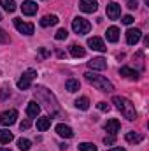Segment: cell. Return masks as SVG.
I'll use <instances>...</instances> for the list:
<instances>
[{
	"instance_id": "obj_34",
	"label": "cell",
	"mask_w": 149,
	"mask_h": 151,
	"mask_svg": "<svg viewBox=\"0 0 149 151\" xmlns=\"http://www.w3.org/2000/svg\"><path fill=\"white\" fill-rule=\"evenodd\" d=\"M98 109H100V111H104V113H109V111H111L109 104H105V102H100V104H98Z\"/></svg>"
},
{
	"instance_id": "obj_35",
	"label": "cell",
	"mask_w": 149,
	"mask_h": 151,
	"mask_svg": "<svg viewBox=\"0 0 149 151\" xmlns=\"http://www.w3.org/2000/svg\"><path fill=\"white\" fill-rule=\"evenodd\" d=\"M137 4H139V0H126V7L128 9H137Z\"/></svg>"
},
{
	"instance_id": "obj_7",
	"label": "cell",
	"mask_w": 149,
	"mask_h": 151,
	"mask_svg": "<svg viewBox=\"0 0 149 151\" xmlns=\"http://www.w3.org/2000/svg\"><path fill=\"white\" fill-rule=\"evenodd\" d=\"M14 27L18 28L19 34H25V35H32L34 34V25L32 23H25L19 18H14Z\"/></svg>"
},
{
	"instance_id": "obj_22",
	"label": "cell",
	"mask_w": 149,
	"mask_h": 151,
	"mask_svg": "<svg viewBox=\"0 0 149 151\" xmlns=\"http://www.w3.org/2000/svg\"><path fill=\"white\" fill-rule=\"evenodd\" d=\"M125 139H126V142H132V144L142 142V135H140V134H135V132H128V134L125 135Z\"/></svg>"
},
{
	"instance_id": "obj_41",
	"label": "cell",
	"mask_w": 149,
	"mask_h": 151,
	"mask_svg": "<svg viewBox=\"0 0 149 151\" xmlns=\"http://www.w3.org/2000/svg\"><path fill=\"white\" fill-rule=\"evenodd\" d=\"M0 19H2V14H0Z\"/></svg>"
},
{
	"instance_id": "obj_23",
	"label": "cell",
	"mask_w": 149,
	"mask_h": 151,
	"mask_svg": "<svg viewBox=\"0 0 149 151\" xmlns=\"http://www.w3.org/2000/svg\"><path fill=\"white\" fill-rule=\"evenodd\" d=\"M14 139V135L9 130H0V144H9Z\"/></svg>"
},
{
	"instance_id": "obj_1",
	"label": "cell",
	"mask_w": 149,
	"mask_h": 151,
	"mask_svg": "<svg viewBox=\"0 0 149 151\" xmlns=\"http://www.w3.org/2000/svg\"><path fill=\"white\" fill-rule=\"evenodd\" d=\"M35 99H37L40 104H44V107L51 113V116H54V114L60 113L58 102H56L54 95H53L47 88H44V86H37V88H35Z\"/></svg>"
},
{
	"instance_id": "obj_37",
	"label": "cell",
	"mask_w": 149,
	"mask_h": 151,
	"mask_svg": "<svg viewBox=\"0 0 149 151\" xmlns=\"http://www.w3.org/2000/svg\"><path fill=\"white\" fill-rule=\"evenodd\" d=\"M7 95H11V91H9V90H7V88H2V91H0V99H2V100H4V99H5V97H7Z\"/></svg>"
},
{
	"instance_id": "obj_21",
	"label": "cell",
	"mask_w": 149,
	"mask_h": 151,
	"mask_svg": "<svg viewBox=\"0 0 149 151\" xmlns=\"http://www.w3.org/2000/svg\"><path fill=\"white\" fill-rule=\"evenodd\" d=\"M119 74L128 77V79H139V72L133 70V69H130V67H121L119 69Z\"/></svg>"
},
{
	"instance_id": "obj_17",
	"label": "cell",
	"mask_w": 149,
	"mask_h": 151,
	"mask_svg": "<svg viewBox=\"0 0 149 151\" xmlns=\"http://www.w3.org/2000/svg\"><path fill=\"white\" fill-rule=\"evenodd\" d=\"M58 23V16H54V14H47V16H44L42 19H40V27H53V25H56Z\"/></svg>"
},
{
	"instance_id": "obj_5",
	"label": "cell",
	"mask_w": 149,
	"mask_h": 151,
	"mask_svg": "<svg viewBox=\"0 0 149 151\" xmlns=\"http://www.w3.org/2000/svg\"><path fill=\"white\" fill-rule=\"evenodd\" d=\"M35 77H37V72H35L34 69L27 70L25 74L18 79V88H19V90H27V88H30V84H32V81H34Z\"/></svg>"
},
{
	"instance_id": "obj_25",
	"label": "cell",
	"mask_w": 149,
	"mask_h": 151,
	"mask_svg": "<svg viewBox=\"0 0 149 151\" xmlns=\"http://www.w3.org/2000/svg\"><path fill=\"white\" fill-rule=\"evenodd\" d=\"M75 107H77V109H82V111L90 109V100H88V97H81V99H77V100H75Z\"/></svg>"
},
{
	"instance_id": "obj_40",
	"label": "cell",
	"mask_w": 149,
	"mask_h": 151,
	"mask_svg": "<svg viewBox=\"0 0 149 151\" xmlns=\"http://www.w3.org/2000/svg\"><path fill=\"white\" fill-rule=\"evenodd\" d=\"M0 151H11V150H5V148H0Z\"/></svg>"
},
{
	"instance_id": "obj_18",
	"label": "cell",
	"mask_w": 149,
	"mask_h": 151,
	"mask_svg": "<svg viewBox=\"0 0 149 151\" xmlns=\"http://www.w3.org/2000/svg\"><path fill=\"white\" fill-rule=\"evenodd\" d=\"M51 127V118L44 116V118H37V130L39 132H44Z\"/></svg>"
},
{
	"instance_id": "obj_27",
	"label": "cell",
	"mask_w": 149,
	"mask_h": 151,
	"mask_svg": "<svg viewBox=\"0 0 149 151\" xmlns=\"http://www.w3.org/2000/svg\"><path fill=\"white\" fill-rule=\"evenodd\" d=\"M30 146H32V142H30L28 139H23V137L18 139V148H19L21 151H28L30 150Z\"/></svg>"
},
{
	"instance_id": "obj_32",
	"label": "cell",
	"mask_w": 149,
	"mask_h": 151,
	"mask_svg": "<svg viewBox=\"0 0 149 151\" xmlns=\"http://www.w3.org/2000/svg\"><path fill=\"white\" fill-rule=\"evenodd\" d=\"M0 42H2V44L9 42V35H7V34H5V32L2 30V28H0Z\"/></svg>"
},
{
	"instance_id": "obj_14",
	"label": "cell",
	"mask_w": 149,
	"mask_h": 151,
	"mask_svg": "<svg viewBox=\"0 0 149 151\" xmlns=\"http://www.w3.org/2000/svg\"><path fill=\"white\" fill-rule=\"evenodd\" d=\"M21 11H23V14L32 16V14H35V12H37V4H35V2H32V0H25V2H23V5H21Z\"/></svg>"
},
{
	"instance_id": "obj_20",
	"label": "cell",
	"mask_w": 149,
	"mask_h": 151,
	"mask_svg": "<svg viewBox=\"0 0 149 151\" xmlns=\"http://www.w3.org/2000/svg\"><path fill=\"white\" fill-rule=\"evenodd\" d=\"M70 55H72L74 58H82V56L86 55V49H84L82 46H79V44H72V46H70Z\"/></svg>"
},
{
	"instance_id": "obj_10",
	"label": "cell",
	"mask_w": 149,
	"mask_h": 151,
	"mask_svg": "<svg viewBox=\"0 0 149 151\" xmlns=\"http://www.w3.org/2000/svg\"><path fill=\"white\" fill-rule=\"evenodd\" d=\"M140 37H142V32L139 28H128V32H126V42L130 46H135L140 40Z\"/></svg>"
},
{
	"instance_id": "obj_16",
	"label": "cell",
	"mask_w": 149,
	"mask_h": 151,
	"mask_svg": "<svg viewBox=\"0 0 149 151\" xmlns=\"http://www.w3.org/2000/svg\"><path fill=\"white\" fill-rule=\"evenodd\" d=\"M105 37H107L109 42H117V39H119V28H117V27H111V28H107Z\"/></svg>"
},
{
	"instance_id": "obj_6",
	"label": "cell",
	"mask_w": 149,
	"mask_h": 151,
	"mask_svg": "<svg viewBox=\"0 0 149 151\" xmlns=\"http://www.w3.org/2000/svg\"><path fill=\"white\" fill-rule=\"evenodd\" d=\"M16 118H18V111L16 109H9V111H4L0 114V125L4 127H11L16 123Z\"/></svg>"
},
{
	"instance_id": "obj_31",
	"label": "cell",
	"mask_w": 149,
	"mask_h": 151,
	"mask_svg": "<svg viewBox=\"0 0 149 151\" xmlns=\"http://www.w3.org/2000/svg\"><path fill=\"white\" fill-rule=\"evenodd\" d=\"M30 127H32V121H30V119H25V121L19 123V128H21V130H28Z\"/></svg>"
},
{
	"instance_id": "obj_3",
	"label": "cell",
	"mask_w": 149,
	"mask_h": 151,
	"mask_svg": "<svg viewBox=\"0 0 149 151\" xmlns=\"http://www.w3.org/2000/svg\"><path fill=\"white\" fill-rule=\"evenodd\" d=\"M84 79H86L90 84H93L95 88L102 90V91H112V90H114V84H112L111 81H107V77H104V76L93 74V72H86V74H84Z\"/></svg>"
},
{
	"instance_id": "obj_29",
	"label": "cell",
	"mask_w": 149,
	"mask_h": 151,
	"mask_svg": "<svg viewBox=\"0 0 149 151\" xmlns=\"http://www.w3.org/2000/svg\"><path fill=\"white\" fill-rule=\"evenodd\" d=\"M67 37H69V32H67L65 28H60V30L56 32V35H54V39H56V40H65Z\"/></svg>"
},
{
	"instance_id": "obj_33",
	"label": "cell",
	"mask_w": 149,
	"mask_h": 151,
	"mask_svg": "<svg viewBox=\"0 0 149 151\" xmlns=\"http://www.w3.org/2000/svg\"><path fill=\"white\" fill-rule=\"evenodd\" d=\"M125 25H132L133 23V16H130V14H126V16H123V19H121Z\"/></svg>"
},
{
	"instance_id": "obj_4",
	"label": "cell",
	"mask_w": 149,
	"mask_h": 151,
	"mask_svg": "<svg viewBox=\"0 0 149 151\" xmlns=\"http://www.w3.org/2000/svg\"><path fill=\"white\" fill-rule=\"evenodd\" d=\"M72 30H74L75 34H79V35H84V34H90V30H91V25H90V21L88 19H84V18H74L72 19Z\"/></svg>"
},
{
	"instance_id": "obj_38",
	"label": "cell",
	"mask_w": 149,
	"mask_h": 151,
	"mask_svg": "<svg viewBox=\"0 0 149 151\" xmlns=\"http://www.w3.org/2000/svg\"><path fill=\"white\" fill-rule=\"evenodd\" d=\"M56 55H58V56H60V58H65V53H63V51H62V49H58V51H56Z\"/></svg>"
},
{
	"instance_id": "obj_12",
	"label": "cell",
	"mask_w": 149,
	"mask_h": 151,
	"mask_svg": "<svg viewBox=\"0 0 149 151\" xmlns=\"http://www.w3.org/2000/svg\"><path fill=\"white\" fill-rule=\"evenodd\" d=\"M107 16H109L111 19H117V18L121 16V5L116 4V2L107 4Z\"/></svg>"
},
{
	"instance_id": "obj_28",
	"label": "cell",
	"mask_w": 149,
	"mask_h": 151,
	"mask_svg": "<svg viewBox=\"0 0 149 151\" xmlns=\"http://www.w3.org/2000/svg\"><path fill=\"white\" fill-rule=\"evenodd\" d=\"M79 151H97V146L91 142H81L79 144Z\"/></svg>"
},
{
	"instance_id": "obj_8",
	"label": "cell",
	"mask_w": 149,
	"mask_h": 151,
	"mask_svg": "<svg viewBox=\"0 0 149 151\" xmlns=\"http://www.w3.org/2000/svg\"><path fill=\"white\" fill-rule=\"evenodd\" d=\"M79 9H81L82 12L91 14V12H95V11L98 9V2H97V0H81V2H79Z\"/></svg>"
},
{
	"instance_id": "obj_26",
	"label": "cell",
	"mask_w": 149,
	"mask_h": 151,
	"mask_svg": "<svg viewBox=\"0 0 149 151\" xmlns=\"http://www.w3.org/2000/svg\"><path fill=\"white\" fill-rule=\"evenodd\" d=\"M0 5H2L7 12H14V11H16V2H14V0H0Z\"/></svg>"
},
{
	"instance_id": "obj_36",
	"label": "cell",
	"mask_w": 149,
	"mask_h": 151,
	"mask_svg": "<svg viewBox=\"0 0 149 151\" xmlns=\"http://www.w3.org/2000/svg\"><path fill=\"white\" fill-rule=\"evenodd\" d=\"M39 55H40V58H47V56H49V51H47L46 47H40V49H39Z\"/></svg>"
},
{
	"instance_id": "obj_13",
	"label": "cell",
	"mask_w": 149,
	"mask_h": 151,
	"mask_svg": "<svg viewBox=\"0 0 149 151\" xmlns=\"http://www.w3.org/2000/svg\"><path fill=\"white\" fill-rule=\"evenodd\" d=\"M104 128H105V132H107V134L116 135V134L119 132V128H121V123H119L116 118H112V119H109V121L105 123V127H104Z\"/></svg>"
},
{
	"instance_id": "obj_24",
	"label": "cell",
	"mask_w": 149,
	"mask_h": 151,
	"mask_svg": "<svg viewBox=\"0 0 149 151\" xmlns=\"http://www.w3.org/2000/svg\"><path fill=\"white\" fill-rule=\"evenodd\" d=\"M65 88H67L70 93H75V91L81 88V84H79V81H77V79H69V81L65 83Z\"/></svg>"
},
{
	"instance_id": "obj_9",
	"label": "cell",
	"mask_w": 149,
	"mask_h": 151,
	"mask_svg": "<svg viewBox=\"0 0 149 151\" xmlns=\"http://www.w3.org/2000/svg\"><path fill=\"white\" fill-rule=\"evenodd\" d=\"M88 67L93 69V70H105V69H107V60L102 58V56H98V58H91V60L88 62Z\"/></svg>"
},
{
	"instance_id": "obj_15",
	"label": "cell",
	"mask_w": 149,
	"mask_h": 151,
	"mask_svg": "<svg viewBox=\"0 0 149 151\" xmlns=\"http://www.w3.org/2000/svg\"><path fill=\"white\" fill-rule=\"evenodd\" d=\"M56 134H58V135H62V137H65V139H70V137L74 135L72 128H70L69 125H63V123L56 125Z\"/></svg>"
},
{
	"instance_id": "obj_2",
	"label": "cell",
	"mask_w": 149,
	"mask_h": 151,
	"mask_svg": "<svg viewBox=\"0 0 149 151\" xmlns=\"http://www.w3.org/2000/svg\"><path fill=\"white\" fill-rule=\"evenodd\" d=\"M112 104H116V109L119 111V113L123 114L126 119H130V121H133L135 118H137V111H135V106L128 100V99H125V97H119V95H116V97H112Z\"/></svg>"
},
{
	"instance_id": "obj_39",
	"label": "cell",
	"mask_w": 149,
	"mask_h": 151,
	"mask_svg": "<svg viewBox=\"0 0 149 151\" xmlns=\"http://www.w3.org/2000/svg\"><path fill=\"white\" fill-rule=\"evenodd\" d=\"M109 151H126L125 148H112V150H109Z\"/></svg>"
},
{
	"instance_id": "obj_19",
	"label": "cell",
	"mask_w": 149,
	"mask_h": 151,
	"mask_svg": "<svg viewBox=\"0 0 149 151\" xmlns=\"http://www.w3.org/2000/svg\"><path fill=\"white\" fill-rule=\"evenodd\" d=\"M39 113H40V106H39L37 102H30L28 107H27V114H28V118H37Z\"/></svg>"
},
{
	"instance_id": "obj_30",
	"label": "cell",
	"mask_w": 149,
	"mask_h": 151,
	"mask_svg": "<svg viewBox=\"0 0 149 151\" xmlns=\"http://www.w3.org/2000/svg\"><path fill=\"white\" fill-rule=\"evenodd\" d=\"M104 142H105L107 146H112V144L116 142V135H105V137H104Z\"/></svg>"
},
{
	"instance_id": "obj_11",
	"label": "cell",
	"mask_w": 149,
	"mask_h": 151,
	"mask_svg": "<svg viewBox=\"0 0 149 151\" xmlns=\"http://www.w3.org/2000/svg\"><path fill=\"white\" fill-rule=\"evenodd\" d=\"M88 46H90L91 49H95V51H100V53L107 51V47H105L104 40H102L100 37H90V39H88Z\"/></svg>"
}]
</instances>
